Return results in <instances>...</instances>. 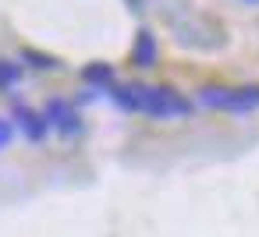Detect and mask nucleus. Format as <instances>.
I'll return each instance as SVG.
<instances>
[{"mask_svg": "<svg viewBox=\"0 0 259 237\" xmlns=\"http://www.w3.org/2000/svg\"><path fill=\"white\" fill-rule=\"evenodd\" d=\"M110 103L124 113H142L153 121H185L195 113V103L181 92H174L170 85H142V82H114L110 89Z\"/></svg>", "mask_w": 259, "mask_h": 237, "instance_id": "nucleus-1", "label": "nucleus"}, {"mask_svg": "<svg viewBox=\"0 0 259 237\" xmlns=\"http://www.w3.org/2000/svg\"><path fill=\"white\" fill-rule=\"evenodd\" d=\"M192 103L206 106V110H224V113H252V110H259V85H238V89L202 85Z\"/></svg>", "mask_w": 259, "mask_h": 237, "instance_id": "nucleus-2", "label": "nucleus"}, {"mask_svg": "<svg viewBox=\"0 0 259 237\" xmlns=\"http://www.w3.org/2000/svg\"><path fill=\"white\" fill-rule=\"evenodd\" d=\"M43 117H47L50 131H57L61 138H78V135L85 131V124H82V113H78V110H75V103H68L64 96H54V99H47V106H43Z\"/></svg>", "mask_w": 259, "mask_h": 237, "instance_id": "nucleus-3", "label": "nucleus"}, {"mask_svg": "<svg viewBox=\"0 0 259 237\" xmlns=\"http://www.w3.org/2000/svg\"><path fill=\"white\" fill-rule=\"evenodd\" d=\"M11 124H15V131H22L32 145H43V142L50 138V124H47L43 110H32V106H25V103H15V106H11Z\"/></svg>", "mask_w": 259, "mask_h": 237, "instance_id": "nucleus-4", "label": "nucleus"}, {"mask_svg": "<svg viewBox=\"0 0 259 237\" xmlns=\"http://www.w3.org/2000/svg\"><path fill=\"white\" fill-rule=\"evenodd\" d=\"M128 61H132L139 71L156 68V61H160V46H156V36H153L149 29H139V32H135L132 50H128Z\"/></svg>", "mask_w": 259, "mask_h": 237, "instance_id": "nucleus-5", "label": "nucleus"}, {"mask_svg": "<svg viewBox=\"0 0 259 237\" xmlns=\"http://www.w3.org/2000/svg\"><path fill=\"white\" fill-rule=\"evenodd\" d=\"M82 82H85L89 89H96V92H107V89L117 82V75H114V68H110L107 61H93V64L82 68Z\"/></svg>", "mask_w": 259, "mask_h": 237, "instance_id": "nucleus-6", "label": "nucleus"}, {"mask_svg": "<svg viewBox=\"0 0 259 237\" xmlns=\"http://www.w3.org/2000/svg\"><path fill=\"white\" fill-rule=\"evenodd\" d=\"M18 64L29 68V71H61V61H57V57H50V53H43V50H32V46H25V50L18 53Z\"/></svg>", "mask_w": 259, "mask_h": 237, "instance_id": "nucleus-7", "label": "nucleus"}, {"mask_svg": "<svg viewBox=\"0 0 259 237\" xmlns=\"http://www.w3.org/2000/svg\"><path fill=\"white\" fill-rule=\"evenodd\" d=\"M22 64L11 61V57H0V92H15L18 82H22Z\"/></svg>", "mask_w": 259, "mask_h": 237, "instance_id": "nucleus-8", "label": "nucleus"}, {"mask_svg": "<svg viewBox=\"0 0 259 237\" xmlns=\"http://www.w3.org/2000/svg\"><path fill=\"white\" fill-rule=\"evenodd\" d=\"M15 135H18V131H15L11 117H0V152H4V149H8V145L15 142Z\"/></svg>", "mask_w": 259, "mask_h": 237, "instance_id": "nucleus-9", "label": "nucleus"}, {"mask_svg": "<svg viewBox=\"0 0 259 237\" xmlns=\"http://www.w3.org/2000/svg\"><path fill=\"white\" fill-rule=\"evenodd\" d=\"M238 4H245V8H259V0H238Z\"/></svg>", "mask_w": 259, "mask_h": 237, "instance_id": "nucleus-10", "label": "nucleus"}]
</instances>
